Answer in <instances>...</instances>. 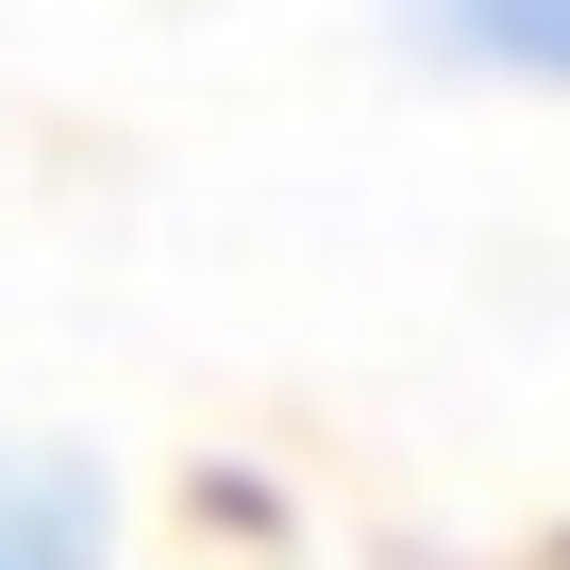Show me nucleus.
I'll use <instances>...</instances> for the list:
<instances>
[{"label": "nucleus", "mask_w": 570, "mask_h": 570, "mask_svg": "<svg viewBox=\"0 0 570 570\" xmlns=\"http://www.w3.org/2000/svg\"><path fill=\"white\" fill-rule=\"evenodd\" d=\"M0 570H101V503L51 453H0Z\"/></svg>", "instance_id": "1"}, {"label": "nucleus", "mask_w": 570, "mask_h": 570, "mask_svg": "<svg viewBox=\"0 0 570 570\" xmlns=\"http://www.w3.org/2000/svg\"><path fill=\"white\" fill-rule=\"evenodd\" d=\"M420 18H436V51H470V68L570 85V0H420Z\"/></svg>", "instance_id": "2"}]
</instances>
